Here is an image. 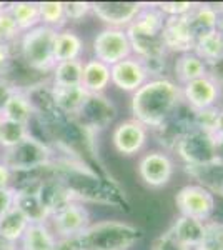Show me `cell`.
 Wrapping results in <instances>:
<instances>
[{
	"label": "cell",
	"instance_id": "1",
	"mask_svg": "<svg viewBox=\"0 0 223 250\" xmlns=\"http://www.w3.org/2000/svg\"><path fill=\"white\" fill-rule=\"evenodd\" d=\"M57 154V152H55ZM55 175L65 185L72 200L83 205H107L115 208H127V199L120 187L108 177L92 167L87 160L57 154L54 159Z\"/></svg>",
	"mask_w": 223,
	"mask_h": 250
},
{
	"label": "cell",
	"instance_id": "2",
	"mask_svg": "<svg viewBox=\"0 0 223 250\" xmlns=\"http://www.w3.org/2000/svg\"><path fill=\"white\" fill-rule=\"evenodd\" d=\"M165 15L152 3H145L135 20L125 29L132 45V54L147 67L150 77H158L165 72L168 50L163 45Z\"/></svg>",
	"mask_w": 223,
	"mask_h": 250
},
{
	"label": "cell",
	"instance_id": "3",
	"mask_svg": "<svg viewBox=\"0 0 223 250\" xmlns=\"http://www.w3.org/2000/svg\"><path fill=\"white\" fill-rule=\"evenodd\" d=\"M182 104V87L165 77L150 79L132 94V119L148 130H157Z\"/></svg>",
	"mask_w": 223,
	"mask_h": 250
},
{
	"label": "cell",
	"instance_id": "4",
	"mask_svg": "<svg viewBox=\"0 0 223 250\" xmlns=\"http://www.w3.org/2000/svg\"><path fill=\"white\" fill-rule=\"evenodd\" d=\"M143 239V230L125 220L92 222L75 237L79 250H130Z\"/></svg>",
	"mask_w": 223,
	"mask_h": 250
},
{
	"label": "cell",
	"instance_id": "5",
	"mask_svg": "<svg viewBox=\"0 0 223 250\" xmlns=\"http://www.w3.org/2000/svg\"><path fill=\"white\" fill-rule=\"evenodd\" d=\"M57 30L45 25H37L23 32L17 42L19 59L28 70L37 74H50L55 67L54 42Z\"/></svg>",
	"mask_w": 223,
	"mask_h": 250
},
{
	"label": "cell",
	"instance_id": "6",
	"mask_svg": "<svg viewBox=\"0 0 223 250\" xmlns=\"http://www.w3.org/2000/svg\"><path fill=\"white\" fill-rule=\"evenodd\" d=\"M55 150L43 140L28 134L25 139L9 150H0V162L9 170L14 172H28L37 170L45 165L52 164L55 159Z\"/></svg>",
	"mask_w": 223,
	"mask_h": 250
},
{
	"label": "cell",
	"instance_id": "7",
	"mask_svg": "<svg viewBox=\"0 0 223 250\" xmlns=\"http://www.w3.org/2000/svg\"><path fill=\"white\" fill-rule=\"evenodd\" d=\"M117 105L105 94H88L79 112L72 117L87 134L95 137L108 128L115 120Z\"/></svg>",
	"mask_w": 223,
	"mask_h": 250
},
{
	"label": "cell",
	"instance_id": "8",
	"mask_svg": "<svg viewBox=\"0 0 223 250\" xmlns=\"http://www.w3.org/2000/svg\"><path fill=\"white\" fill-rule=\"evenodd\" d=\"M175 207L182 217L206 222L213 219V213L217 210V199L202 185L188 184L177 192Z\"/></svg>",
	"mask_w": 223,
	"mask_h": 250
},
{
	"label": "cell",
	"instance_id": "9",
	"mask_svg": "<svg viewBox=\"0 0 223 250\" xmlns=\"http://www.w3.org/2000/svg\"><path fill=\"white\" fill-rule=\"evenodd\" d=\"M175 152L183 160L185 167H197V165H205L217 160L213 135L197 127L186 132L178 140Z\"/></svg>",
	"mask_w": 223,
	"mask_h": 250
},
{
	"label": "cell",
	"instance_id": "10",
	"mask_svg": "<svg viewBox=\"0 0 223 250\" xmlns=\"http://www.w3.org/2000/svg\"><path fill=\"white\" fill-rule=\"evenodd\" d=\"M92 54L93 59L107 63L108 67L133 55L125 29H112V27H105L99 34H95L92 40Z\"/></svg>",
	"mask_w": 223,
	"mask_h": 250
},
{
	"label": "cell",
	"instance_id": "11",
	"mask_svg": "<svg viewBox=\"0 0 223 250\" xmlns=\"http://www.w3.org/2000/svg\"><path fill=\"white\" fill-rule=\"evenodd\" d=\"M92 215L87 205L70 200L48 217L47 224L57 239H74L92 224Z\"/></svg>",
	"mask_w": 223,
	"mask_h": 250
},
{
	"label": "cell",
	"instance_id": "12",
	"mask_svg": "<svg viewBox=\"0 0 223 250\" xmlns=\"http://www.w3.org/2000/svg\"><path fill=\"white\" fill-rule=\"evenodd\" d=\"M223 97V82L215 74H206L205 77L188 82L182 87V100L193 112L208 110L218 107V100Z\"/></svg>",
	"mask_w": 223,
	"mask_h": 250
},
{
	"label": "cell",
	"instance_id": "13",
	"mask_svg": "<svg viewBox=\"0 0 223 250\" xmlns=\"http://www.w3.org/2000/svg\"><path fill=\"white\" fill-rule=\"evenodd\" d=\"M137 172L147 187L163 188L175 173V162L165 150H148L139 159Z\"/></svg>",
	"mask_w": 223,
	"mask_h": 250
},
{
	"label": "cell",
	"instance_id": "14",
	"mask_svg": "<svg viewBox=\"0 0 223 250\" xmlns=\"http://www.w3.org/2000/svg\"><path fill=\"white\" fill-rule=\"evenodd\" d=\"M148 142V128L135 119H125L112 130V145L122 157H133L140 154Z\"/></svg>",
	"mask_w": 223,
	"mask_h": 250
},
{
	"label": "cell",
	"instance_id": "15",
	"mask_svg": "<svg viewBox=\"0 0 223 250\" xmlns=\"http://www.w3.org/2000/svg\"><path fill=\"white\" fill-rule=\"evenodd\" d=\"M145 2H92V14L112 29H127Z\"/></svg>",
	"mask_w": 223,
	"mask_h": 250
},
{
	"label": "cell",
	"instance_id": "16",
	"mask_svg": "<svg viewBox=\"0 0 223 250\" xmlns=\"http://www.w3.org/2000/svg\"><path fill=\"white\" fill-rule=\"evenodd\" d=\"M150 80V74L145 63L135 55L120 60L119 63L110 67V82L122 92H137Z\"/></svg>",
	"mask_w": 223,
	"mask_h": 250
},
{
	"label": "cell",
	"instance_id": "17",
	"mask_svg": "<svg viewBox=\"0 0 223 250\" xmlns=\"http://www.w3.org/2000/svg\"><path fill=\"white\" fill-rule=\"evenodd\" d=\"M197 43V39L193 35L192 29L188 25V20L185 15H177V17H167L163 25V45L165 48L173 54H186L193 52Z\"/></svg>",
	"mask_w": 223,
	"mask_h": 250
},
{
	"label": "cell",
	"instance_id": "18",
	"mask_svg": "<svg viewBox=\"0 0 223 250\" xmlns=\"http://www.w3.org/2000/svg\"><path fill=\"white\" fill-rule=\"evenodd\" d=\"M110 83V67L107 63L93 57L85 60L80 85L87 94H103Z\"/></svg>",
	"mask_w": 223,
	"mask_h": 250
},
{
	"label": "cell",
	"instance_id": "19",
	"mask_svg": "<svg viewBox=\"0 0 223 250\" xmlns=\"http://www.w3.org/2000/svg\"><path fill=\"white\" fill-rule=\"evenodd\" d=\"M188 20V25L193 35L198 40L203 35L218 29V12L217 3H200L197 2L195 7L185 15Z\"/></svg>",
	"mask_w": 223,
	"mask_h": 250
},
{
	"label": "cell",
	"instance_id": "20",
	"mask_svg": "<svg viewBox=\"0 0 223 250\" xmlns=\"http://www.w3.org/2000/svg\"><path fill=\"white\" fill-rule=\"evenodd\" d=\"M185 172L213 195L223 197V160H213L197 167H185Z\"/></svg>",
	"mask_w": 223,
	"mask_h": 250
},
{
	"label": "cell",
	"instance_id": "21",
	"mask_svg": "<svg viewBox=\"0 0 223 250\" xmlns=\"http://www.w3.org/2000/svg\"><path fill=\"white\" fill-rule=\"evenodd\" d=\"M210 74V68L202 60L195 52H186V54H180L173 63V75L177 79V83L180 87L186 85L188 82H193L197 79L205 77Z\"/></svg>",
	"mask_w": 223,
	"mask_h": 250
},
{
	"label": "cell",
	"instance_id": "22",
	"mask_svg": "<svg viewBox=\"0 0 223 250\" xmlns=\"http://www.w3.org/2000/svg\"><path fill=\"white\" fill-rule=\"evenodd\" d=\"M3 120H10V122L20 124V125H30L34 120V108L30 105V100L23 90V85H17L12 95L7 100L5 107L2 108Z\"/></svg>",
	"mask_w": 223,
	"mask_h": 250
},
{
	"label": "cell",
	"instance_id": "23",
	"mask_svg": "<svg viewBox=\"0 0 223 250\" xmlns=\"http://www.w3.org/2000/svg\"><path fill=\"white\" fill-rule=\"evenodd\" d=\"M37 197H39L40 204H42V207L45 208L48 217L72 200L67 192V188H65V185L60 182V179L55 175V173L52 177H48L45 182L42 184Z\"/></svg>",
	"mask_w": 223,
	"mask_h": 250
},
{
	"label": "cell",
	"instance_id": "24",
	"mask_svg": "<svg viewBox=\"0 0 223 250\" xmlns=\"http://www.w3.org/2000/svg\"><path fill=\"white\" fill-rule=\"evenodd\" d=\"M57 245V237L48 227L47 222L28 224L22 239L19 240V250H54Z\"/></svg>",
	"mask_w": 223,
	"mask_h": 250
},
{
	"label": "cell",
	"instance_id": "25",
	"mask_svg": "<svg viewBox=\"0 0 223 250\" xmlns=\"http://www.w3.org/2000/svg\"><path fill=\"white\" fill-rule=\"evenodd\" d=\"M83 54V40L77 32L72 29L57 30L54 42V57L55 62H65V60L82 59Z\"/></svg>",
	"mask_w": 223,
	"mask_h": 250
},
{
	"label": "cell",
	"instance_id": "26",
	"mask_svg": "<svg viewBox=\"0 0 223 250\" xmlns=\"http://www.w3.org/2000/svg\"><path fill=\"white\" fill-rule=\"evenodd\" d=\"M193 52L203 60L208 68L223 63V32L217 29L200 37Z\"/></svg>",
	"mask_w": 223,
	"mask_h": 250
},
{
	"label": "cell",
	"instance_id": "27",
	"mask_svg": "<svg viewBox=\"0 0 223 250\" xmlns=\"http://www.w3.org/2000/svg\"><path fill=\"white\" fill-rule=\"evenodd\" d=\"M168 232L172 233L173 239L177 242H180L183 247L193 250L197 247L198 240H200L202 232H203V222L178 215V219L172 224Z\"/></svg>",
	"mask_w": 223,
	"mask_h": 250
},
{
	"label": "cell",
	"instance_id": "28",
	"mask_svg": "<svg viewBox=\"0 0 223 250\" xmlns=\"http://www.w3.org/2000/svg\"><path fill=\"white\" fill-rule=\"evenodd\" d=\"M83 60H65L57 62L54 70L50 72V85L52 87H79L82 83Z\"/></svg>",
	"mask_w": 223,
	"mask_h": 250
},
{
	"label": "cell",
	"instance_id": "29",
	"mask_svg": "<svg viewBox=\"0 0 223 250\" xmlns=\"http://www.w3.org/2000/svg\"><path fill=\"white\" fill-rule=\"evenodd\" d=\"M52 87V85H50ZM87 92L79 87H52V97L57 108L67 117H74L87 99Z\"/></svg>",
	"mask_w": 223,
	"mask_h": 250
},
{
	"label": "cell",
	"instance_id": "30",
	"mask_svg": "<svg viewBox=\"0 0 223 250\" xmlns=\"http://www.w3.org/2000/svg\"><path fill=\"white\" fill-rule=\"evenodd\" d=\"M28 224L27 217L19 210L17 207L10 208L7 213H3L0 217V237L3 240L10 242V244H19V240L22 239L23 232L27 230Z\"/></svg>",
	"mask_w": 223,
	"mask_h": 250
},
{
	"label": "cell",
	"instance_id": "31",
	"mask_svg": "<svg viewBox=\"0 0 223 250\" xmlns=\"http://www.w3.org/2000/svg\"><path fill=\"white\" fill-rule=\"evenodd\" d=\"M9 12L22 34L40 25L37 2H12L9 3Z\"/></svg>",
	"mask_w": 223,
	"mask_h": 250
},
{
	"label": "cell",
	"instance_id": "32",
	"mask_svg": "<svg viewBox=\"0 0 223 250\" xmlns=\"http://www.w3.org/2000/svg\"><path fill=\"white\" fill-rule=\"evenodd\" d=\"M39 15L40 25L54 30H62L67 27L63 2H39Z\"/></svg>",
	"mask_w": 223,
	"mask_h": 250
},
{
	"label": "cell",
	"instance_id": "33",
	"mask_svg": "<svg viewBox=\"0 0 223 250\" xmlns=\"http://www.w3.org/2000/svg\"><path fill=\"white\" fill-rule=\"evenodd\" d=\"M193 250H223V220L203 222V232Z\"/></svg>",
	"mask_w": 223,
	"mask_h": 250
},
{
	"label": "cell",
	"instance_id": "34",
	"mask_svg": "<svg viewBox=\"0 0 223 250\" xmlns=\"http://www.w3.org/2000/svg\"><path fill=\"white\" fill-rule=\"evenodd\" d=\"M15 207L27 217V220L30 222V224H40V222L48 220L45 208L42 207L37 195L15 193Z\"/></svg>",
	"mask_w": 223,
	"mask_h": 250
},
{
	"label": "cell",
	"instance_id": "35",
	"mask_svg": "<svg viewBox=\"0 0 223 250\" xmlns=\"http://www.w3.org/2000/svg\"><path fill=\"white\" fill-rule=\"evenodd\" d=\"M22 32L9 12V3H0V43L15 47Z\"/></svg>",
	"mask_w": 223,
	"mask_h": 250
},
{
	"label": "cell",
	"instance_id": "36",
	"mask_svg": "<svg viewBox=\"0 0 223 250\" xmlns=\"http://www.w3.org/2000/svg\"><path fill=\"white\" fill-rule=\"evenodd\" d=\"M30 134L27 125H20L10 120H3L0 125V150H9L22 142Z\"/></svg>",
	"mask_w": 223,
	"mask_h": 250
},
{
	"label": "cell",
	"instance_id": "37",
	"mask_svg": "<svg viewBox=\"0 0 223 250\" xmlns=\"http://www.w3.org/2000/svg\"><path fill=\"white\" fill-rule=\"evenodd\" d=\"M67 23L82 22L88 14H92V2H63Z\"/></svg>",
	"mask_w": 223,
	"mask_h": 250
},
{
	"label": "cell",
	"instance_id": "38",
	"mask_svg": "<svg viewBox=\"0 0 223 250\" xmlns=\"http://www.w3.org/2000/svg\"><path fill=\"white\" fill-rule=\"evenodd\" d=\"M197 2H153L165 17H177V15H186L195 7Z\"/></svg>",
	"mask_w": 223,
	"mask_h": 250
},
{
	"label": "cell",
	"instance_id": "39",
	"mask_svg": "<svg viewBox=\"0 0 223 250\" xmlns=\"http://www.w3.org/2000/svg\"><path fill=\"white\" fill-rule=\"evenodd\" d=\"M150 250H190V249L183 247L180 242H177L175 239H173L172 233H170L168 230H165L163 233H160V235L152 242V247H150Z\"/></svg>",
	"mask_w": 223,
	"mask_h": 250
},
{
	"label": "cell",
	"instance_id": "40",
	"mask_svg": "<svg viewBox=\"0 0 223 250\" xmlns=\"http://www.w3.org/2000/svg\"><path fill=\"white\" fill-rule=\"evenodd\" d=\"M14 47L0 43V79H7L14 67Z\"/></svg>",
	"mask_w": 223,
	"mask_h": 250
},
{
	"label": "cell",
	"instance_id": "41",
	"mask_svg": "<svg viewBox=\"0 0 223 250\" xmlns=\"http://www.w3.org/2000/svg\"><path fill=\"white\" fill-rule=\"evenodd\" d=\"M15 207V190L12 187L0 188V217Z\"/></svg>",
	"mask_w": 223,
	"mask_h": 250
},
{
	"label": "cell",
	"instance_id": "42",
	"mask_svg": "<svg viewBox=\"0 0 223 250\" xmlns=\"http://www.w3.org/2000/svg\"><path fill=\"white\" fill-rule=\"evenodd\" d=\"M19 83H15L10 79H0V114H2V108L5 107L7 100L12 95V92L17 88Z\"/></svg>",
	"mask_w": 223,
	"mask_h": 250
},
{
	"label": "cell",
	"instance_id": "43",
	"mask_svg": "<svg viewBox=\"0 0 223 250\" xmlns=\"http://www.w3.org/2000/svg\"><path fill=\"white\" fill-rule=\"evenodd\" d=\"M54 250H79L75 237L74 239H57V245Z\"/></svg>",
	"mask_w": 223,
	"mask_h": 250
},
{
	"label": "cell",
	"instance_id": "44",
	"mask_svg": "<svg viewBox=\"0 0 223 250\" xmlns=\"http://www.w3.org/2000/svg\"><path fill=\"white\" fill-rule=\"evenodd\" d=\"M10 182H12V172L0 162V188L10 187Z\"/></svg>",
	"mask_w": 223,
	"mask_h": 250
},
{
	"label": "cell",
	"instance_id": "45",
	"mask_svg": "<svg viewBox=\"0 0 223 250\" xmlns=\"http://www.w3.org/2000/svg\"><path fill=\"white\" fill-rule=\"evenodd\" d=\"M215 139V150H217V160H223V134L217 132L213 134Z\"/></svg>",
	"mask_w": 223,
	"mask_h": 250
},
{
	"label": "cell",
	"instance_id": "46",
	"mask_svg": "<svg viewBox=\"0 0 223 250\" xmlns=\"http://www.w3.org/2000/svg\"><path fill=\"white\" fill-rule=\"evenodd\" d=\"M0 250H17V245L10 244V242L3 240L2 237H0Z\"/></svg>",
	"mask_w": 223,
	"mask_h": 250
},
{
	"label": "cell",
	"instance_id": "47",
	"mask_svg": "<svg viewBox=\"0 0 223 250\" xmlns=\"http://www.w3.org/2000/svg\"><path fill=\"white\" fill-rule=\"evenodd\" d=\"M217 132H222V134H223V108L220 110V125H218ZM217 132H215V134H217Z\"/></svg>",
	"mask_w": 223,
	"mask_h": 250
},
{
	"label": "cell",
	"instance_id": "48",
	"mask_svg": "<svg viewBox=\"0 0 223 250\" xmlns=\"http://www.w3.org/2000/svg\"><path fill=\"white\" fill-rule=\"evenodd\" d=\"M2 122H3V117H2V114H0V125H2Z\"/></svg>",
	"mask_w": 223,
	"mask_h": 250
},
{
	"label": "cell",
	"instance_id": "49",
	"mask_svg": "<svg viewBox=\"0 0 223 250\" xmlns=\"http://www.w3.org/2000/svg\"><path fill=\"white\" fill-rule=\"evenodd\" d=\"M17 250H19V249H17Z\"/></svg>",
	"mask_w": 223,
	"mask_h": 250
}]
</instances>
